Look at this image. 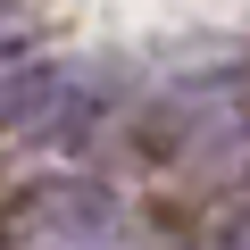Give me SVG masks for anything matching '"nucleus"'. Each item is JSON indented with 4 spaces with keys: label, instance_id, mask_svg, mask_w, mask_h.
Listing matches in <instances>:
<instances>
[{
    "label": "nucleus",
    "instance_id": "f257e3e1",
    "mask_svg": "<svg viewBox=\"0 0 250 250\" xmlns=\"http://www.w3.org/2000/svg\"><path fill=\"white\" fill-rule=\"evenodd\" d=\"M0 250H117V200L100 184H34L0 217Z\"/></svg>",
    "mask_w": 250,
    "mask_h": 250
},
{
    "label": "nucleus",
    "instance_id": "f03ea898",
    "mask_svg": "<svg viewBox=\"0 0 250 250\" xmlns=\"http://www.w3.org/2000/svg\"><path fill=\"white\" fill-rule=\"evenodd\" d=\"M9 42H17V25H9V17H0V50H9Z\"/></svg>",
    "mask_w": 250,
    "mask_h": 250
}]
</instances>
